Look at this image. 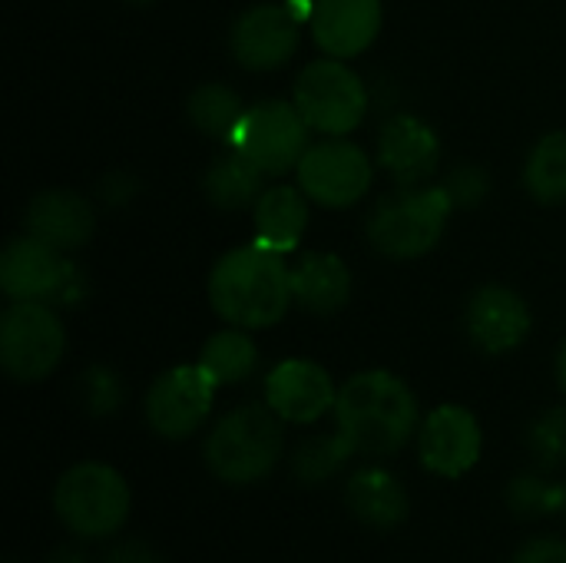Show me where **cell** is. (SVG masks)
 I'll return each mask as SVG.
<instances>
[{
	"instance_id": "6da1fadb",
	"label": "cell",
	"mask_w": 566,
	"mask_h": 563,
	"mask_svg": "<svg viewBox=\"0 0 566 563\" xmlns=\"http://www.w3.org/2000/svg\"><path fill=\"white\" fill-rule=\"evenodd\" d=\"M335 421L348 448L368 458H391L421 431L415 392L385 368L358 372L338 388Z\"/></svg>"
},
{
	"instance_id": "7a4b0ae2",
	"label": "cell",
	"mask_w": 566,
	"mask_h": 563,
	"mask_svg": "<svg viewBox=\"0 0 566 563\" xmlns=\"http://www.w3.org/2000/svg\"><path fill=\"white\" fill-rule=\"evenodd\" d=\"M209 305L235 329H272L295 305L292 269L279 252L259 242L229 249L209 272Z\"/></svg>"
},
{
	"instance_id": "3957f363",
	"label": "cell",
	"mask_w": 566,
	"mask_h": 563,
	"mask_svg": "<svg viewBox=\"0 0 566 563\" xmlns=\"http://www.w3.org/2000/svg\"><path fill=\"white\" fill-rule=\"evenodd\" d=\"M285 451L282 418L269 405H239L216 421L202 458L226 484H255L275 471Z\"/></svg>"
},
{
	"instance_id": "277c9868",
	"label": "cell",
	"mask_w": 566,
	"mask_h": 563,
	"mask_svg": "<svg viewBox=\"0 0 566 563\" xmlns=\"http://www.w3.org/2000/svg\"><path fill=\"white\" fill-rule=\"evenodd\" d=\"M451 209L454 202L444 186H398L375 202L368 216V242L395 262L421 259L441 242Z\"/></svg>"
},
{
	"instance_id": "5b68a950",
	"label": "cell",
	"mask_w": 566,
	"mask_h": 563,
	"mask_svg": "<svg viewBox=\"0 0 566 563\" xmlns=\"http://www.w3.org/2000/svg\"><path fill=\"white\" fill-rule=\"evenodd\" d=\"M129 484L103 461H80L53 488V511L66 531L86 541L116 534L129 518Z\"/></svg>"
},
{
	"instance_id": "8992f818",
	"label": "cell",
	"mask_w": 566,
	"mask_h": 563,
	"mask_svg": "<svg viewBox=\"0 0 566 563\" xmlns=\"http://www.w3.org/2000/svg\"><path fill=\"white\" fill-rule=\"evenodd\" d=\"M292 103L318 136H348L368 116V86L348 60L318 56L295 76Z\"/></svg>"
},
{
	"instance_id": "52a82bcc",
	"label": "cell",
	"mask_w": 566,
	"mask_h": 563,
	"mask_svg": "<svg viewBox=\"0 0 566 563\" xmlns=\"http://www.w3.org/2000/svg\"><path fill=\"white\" fill-rule=\"evenodd\" d=\"M0 289L10 302L76 305L86 299V279L66 259V252L46 246L43 239H36L30 232L10 239L3 246Z\"/></svg>"
},
{
	"instance_id": "ba28073f",
	"label": "cell",
	"mask_w": 566,
	"mask_h": 563,
	"mask_svg": "<svg viewBox=\"0 0 566 563\" xmlns=\"http://www.w3.org/2000/svg\"><path fill=\"white\" fill-rule=\"evenodd\" d=\"M66 329L56 305L10 302L0 319V365L13 382H43L63 362Z\"/></svg>"
},
{
	"instance_id": "9c48e42d",
	"label": "cell",
	"mask_w": 566,
	"mask_h": 563,
	"mask_svg": "<svg viewBox=\"0 0 566 563\" xmlns=\"http://www.w3.org/2000/svg\"><path fill=\"white\" fill-rule=\"evenodd\" d=\"M295 179L315 206L348 209L371 192L375 163L358 143L345 136H325L305 149L295 166Z\"/></svg>"
},
{
	"instance_id": "30bf717a",
	"label": "cell",
	"mask_w": 566,
	"mask_h": 563,
	"mask_svg": "<svg viewBox=\"0 0 566 563\" xmlns=\"http://www.w3.org/2000/svg\"><path fill=\"white\" fill-rule=\"evenodd\" d=\"M308 133L312 129L295 103L262 100L255 106H245L229 143L265 176H285L298 166V159L312 146Z\"/></svg>"
},
{
	"instance_id": "8fae6325",
	"label": "cell",
	"mask_w": 566,
	"mask_h": 563,
	"mask_svg": "<svg viewBox=\"0 0 566 563\" xmlns=\"http://www.w3.org/2000/svg\"><path fill=\"white\" fill-rule=\"evenodd\" d=\"M216 378L196 365H176L163 372L146 392V421L166 441H182L202 428L216 402Z\"/></svg>"
},
{
	"instance_id": "7c38bea8",
	"label": "cell",
	"mask_w": 566,
	"mask_h": 563,
	"mask_svg": "<svg viewBox=\"0 0 566 563\" xmlns=\"http://www.w3.org/2000/svg\"><path fill=\"white\" fill-rule=\"evenodd\" d=\"M302 43V20L285 3H255L242 10L229 30V53L252 73L285 66Z\"/></svg>"
},
{
	"instance_id": "4fadbf2b",
	"label": "cell",
	"mask_w": 566,
	"mask_h": 563,
	"mask_svg": "<svg viewBox=\"0 0 566 563\" xmlns=\"http://www.w3.org/2000/svg\"><path fill=\"white\" fill-rule=\"evenodd\" d=\"M484 431L478 415L464 405H441L434 408L421 431H418V455L421 465L438 478H461L481 461Z\"/></svg>"
},
{
	"instance_id": "5bb4252c",
	"label": "cell",
	"mask_w": 566,
	"mask_h": 563,
	"mask_svg": "<svg viewBox=\"0 0 566 563\" xmlns=\"http://www.w3.org/2000/svg\"><path fill=\"white\" fill-rule=\"evenodd\" d=\"M375 159L395 179V186H428L441 163V139L431 123L415 113H391L378 129Z\"/></svg>"
},
{
	"instance_id": "9a60e30c",
	"label": "cell",
	"mask_w": 566,
	"mask_h": 563,
	"mask_svg": "<svg viewBox=\"0 0 566 563\" xmlns=\"http://www.w3.org/2000/svg\"><path fill=\"white\" fill-rule=\"evenodd\" d=\"M464 329L474 348L488 355H507L527 342L534 315L521 292L507 285H484L468 299Z\"/></svg>"
},
{
	"instance_id": "2e32d148",
	"label": "cell",
	"mask_w": 566,
	"mask_h": 563,
	"mask_svg": "<svg viewBox=\"0 0 566 563\" xmlns=\"http://www.w3.org/2000/svg\"><path fill=\"white\" fill-rule=\"evenodd\" d=\"M338 388L332 375L308 358H285L265 378V405L292 425H312L335 411Z\"/></svg>"
},
{
	"instance_id": "e0dca14e",
	"label": "cell",
	"mask_w": 566,
	"mask_h": 563,
	"mask_svg": "<svg viewBox=\"0 0 566 563\" xmlns=\"http://www.w3.org/2000/svg\"><path fill=\"white\" fill-rule=\"evenodd\" d=\"M385 10L381 0H315L312 40L325 56L352 60L361 56L381 33Z\"/></svg>"
},
{
	"instance_id": "ac0fdd59",
	"label": "cell",
	"mask_w": 566,
	"mask_h": 563,
	"mask_svg": "<svg viewBox=\"0 0 566 563\" xmlns=\"http://www.w3.org/2000/svg\"><path fill=\"white\" fill-rule=\"evenodd\" d=\"M23 229L60 252L83 249L96 232V212L86 196L73 189H43L23 212Z\"/></svg>"
},
{
	"instance_id": "d6986e66",
	"label": "cell",
	"mask_w": 566,
	"mask_h": 563,
	"mask_svg": "<svg viewBox=\"0 0 566 563\" xmlns=\"http://www.w3.org/2000/svg\"><path fill=\"white\" fill-rule=\"evenodd\" d=\"M352 269L335 252H308L292 265V295L308 315H338L352 302Z\"/></svg>"
},
{
	"instance_id": "ffe728a7",
	"label": "cell",
	"mask_w": 566,
	"mask_h": 563,
	"mask_svg": "<svg viewBox=\"0 0 566 563\" xmlns=\"http://www.w3.org/2000/svg\"><path fill=\"white\" fill-rule=\"evenodd\" d=\"M308 196L295 186H269L252 206V226H255V242L285 256L298 249L305 229H308Z\"/></svg>"
},
{
	"instance_id": "44dd1931",
	"label": "cell",
	"mask_w": 566,
	"mask_h": 563,
	"mask_svg": "<svg viewBox=\"0 0 566 563\" xmlns=\"http://www.w3.org/2000/svg\"><path fill=\"white\" fill-rule=\"evenodd\" d=\"M345 504L361 524L378 531L401 528L408 518V494L385 468H358L345 484Z\"/></svg>"
},
{
	"instance_id": "7402d4cb",
	"label": "cell",
	"mask_w": 566,
	"mask_h": 563,
	"mask_svg": "<svg viewBox=\"0 0 566 563\" xmlns=\"http://www.w3.org/2000/svg\"><path fill=\"white\" fill-rule=\"evenodd\" d=\"M262 179L265 173L255 163H249L239 149H232L206 169L202 192L216 209L239 212V209L255 206V199L262 196Z\"/></svg>"
},
{
	"instance_id": "603a6c76",
	"label": "cell",
	"mask_w": 566,
	"mask_h": 563,
	"mask_svg": "<svg viewBox=\"0 0 566 563\" xmlns=\"http://www.w3.org/2000/svg\"><path fill=\"white\" fill-rule=\"evenodd\" d=\"M199 365L216 378V385H239L252 378V372L259 368V348L245 329L229 325L206 338L199 352Z\"/></svg>"
},
{
	"instance_id": "cb8c5ba5",
	"label": "cell",
	"mask_w": 566,
	"mask_h": 563,
	"mask_svg": "<svg viewBox=\"0 0 566 563\" xmlns=\"http://www.w3.org/2000/svg\"><path fill=\"white\" fill-rule=\"evenodd\" d=\"M245 106L242 96L229 86V83H202L192 90V96L186 100V116L189 123L212 139H232L239 119H242Z\"/></svg>"
},
{
	"instance_id": "d4e9b609",
	"label": "cell",
	"mask_w": 566,
	"mask_h": 563,
	"mask_svg": "<svg viewBox=\"0 0 566 563\" xmlns=\"http://www.w3.org/2000/svg\"><path fill=\"white\" fill-rule=\"evenodd\" d=\"M524 186L544 206L566 202V129L537 139L524 166Z\"/></svg>"
},
{
	"instance_id": "484cf974",
	"label": "cell",
	"mask_w": 566,
	"mask_h": 563,
	"mask_svg": "<svg viewBox=\"0 0 566 563\" xmlns=\"http://www.w3.org/2000/svg\"><path fill=\"white\" fill-rule=\"evenodd\" d=\"M355 458V451L348 448V441L342 438V431L335 435H318V438H305L295 455H292V471L298 481L305 484H318L328 481L332 475H338V468Z\"/></svg>"
},
{
	"instance_id": "4316f807",
	"label": "cell",
	"mask_w": 566,
	"mask_h": 563,
	"mask_svg": "<svg viewBox=\"0 0 566 563\" xmlns=\"http://www.w3.org/2000/svg\"><path fill=\"white\" fill-rule=\"evenodd\" d=\"M527 448L544 468H564L566 465V408L544 411L531 431H527Z\"/></svg>"
},
{
	"instance_id": "83f0119b",
	"label": "cell",
	"mask_w": 566,
	"mask_h": 563,
	"mask_svg": "<svg viewBox=\"0 0 566 563\" xmlns=\"http://www.w3.org/2000/svg\"><path fill=\"white\" fill-rule=\"evenodd\" d=\"M507 504L521 518H541L564 508V488L547 484L541 475H517L507 488Z\"/></svg>"
},
{
	"instance_id": "f1b7e54d",
	"label": "cell",
	"mask_w": 566,
	"mask_h": 563,
	"mask_svg": "<svg viewBox=\"0 0 566 563\" xmlns=\"http://www.w3.org/2000/svg\"><path fill=\"white\" fill-rule=\"evenodd\" d=\"M80 398L93 418H109L123 405V382L106 365H90L80 378Z\"/></svg>"
},
{
	"instance_id": "f546056e",
	"label": "cell",
	"mask_w": 566,
	"mask_h": 563,
	"mask_svg": "<svg viewBox=\"0 0 566 563\" xmlns=\"http://www.w3.org/2000/svg\"><path fill=\"white\" fill-rule=\"evenodd\" d=\"M444 189H448V196H451L454 206L471 209V206H478V202L488 199V192H491V176H488V169L478 166V163H458V166L448 173Z\"/></svg>"
},
{
	"instance_id": "4dcf8cb0",
	"label": "cell",
	"mask_w": 566,
	"mask_h": 563,
	"mask_svg": "<svg viewBox=\"0 0 566 563\" xmlns=\"http://www.w3.org/2000/svg\"><path fill=\"white\" fill-rule=\"evenodd\" d=\"M514 563H566V541H560V538H534L517 551Z\"/></svg>"
},
{
	"instance_id": "1f68e13d",
	"label": "cell",
	"mask_w": 566,
	"mask_h": 563,
	"mask_svg": "<svg viewBox=\"0 0 566 563\" xmlns=\"http://www.w3.org/2000/svg\"><path fill=\"white\" fill-rule=\"evenodd\" d=\"M106 563H166L146 541H123L116 544L109 554H106Z\"/></svg>"
},
{
	"instance_id": "d6a6232c",
	"label": "cell",
	"mask_w": 566,
	"mask_h": 563,
	"mask_svg": "<svg viewBox=\"0 0 566 563\" xmlns=\"http://www.w3.org/2000/svg\"><path fill=\"white\" fill-rule=\"evenodd\" d=\"M46 563H93L80 548H60Z\"/></svg>"
},
{
	"instance_id": "836d02e7",
	"label": "cell",
	"mask_w": 566,
	"mask_h": 563,
	"mask_svg": "<svg viewBox=\"0 0 566 563\" xmlns=\"http://www.w3.org/2000/svg\"><path fill=\"white\" fill-rule=\"evenodd\" d=\"M557 382H560V388H564L566 395V342L560 345V352H557Z\"/></svg>"
},
{
	"instance_id": "e575fe53",
	"label": "cell",
	"mask_w": 566,
	"mask_h": 563,
	"mask_svg": "<svg viewBox=\"0 0 566 563\" xmlns=\"http://www.w3.org/2000/svg\"><path fill=\"white\" fill-rule=\"evenodd\" d=\"M123 3H133V7H149V3H156V0H123Z\"/></svg>"
},
{
	"instance_id": "d590c367",
	"label": "cell",
	"mask_w": 566,
	"mask_h": 563,
	"mask_svg": "<svg viewBox=\"0 0 566 563\" xmlns=\"http://www.w3.org/2000/svg\"><path fill=\"white\" fill-rule=\"evenodd\" d=\"M564 514H566V484H564Z\"/></svg>"
}]
</instances>
